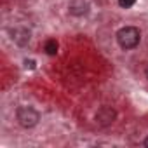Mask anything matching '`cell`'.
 Returning <instances> with one entry per match:
<instances>
[{
	"label": "cell",
	"mask_w": 148,
	"mask_h": 148,
	"mask_svg": "<svg viewBox=\"0 0 148 148\" xmlns=\"http://www.w3.org/2000/svg\"><path fill=\"white\" fill-rule=\"evenodd\" d=\"M136 4V0H119V5L122 7V9H129V7H132Z\"/></svg>",
	"instance_id": "6"
},
{
	"label": "cell",
	"mask_w": 148,
	"mask_h": 148,
	"mask_svg": "<svg viewBox=\"0 0 148 148\" xmlns=\"http://www.w3.org/2000/svg\"><path fill=\"white\" fill-rule=\"evenodd\" d=\"M141 40V33L136 26H124L117 32V42L122 49H134Z\"/></svg>",
	"instance_id": "1"
},
{
	"label": "cell",
	"mask_w": 148,
	"mask_h": 148,
	"mask_svg": "<svg viewBox=\"0 0 148 148\" xmlns=\"http://www.w3.org/2000/svg\"><path fill=\"white\" fill-rule=\"evenodd\" d=\"M16 117H18V122L23 127H33L40 120L38 112L35 108H32V106H19L18 112H16Z\"/></svg>",
	"instance_id": "2"
},
{
	"label": "cell",
	"mask_w": 148,
	"mask_h": 148,
	"mask_svg": "<svg viewBox=\"0 0 148 148\" xmlns=\"http://www.w3.org/2000/svg\"><path fill=\"white\" fill-rule=\"evenodd\" d=\"M12 35H14V40L19 45H25V44L30 42V32H26V30H16Z\"/></svg>",
	"instance_id": "4"
},
{
	"label": "cell",
	"mask_w": 148,
	"mask_h": 148,
	"mask_svg": "<svg viewBox=\"0 0 148 148\" xmlns=\"http://www.w3.org/2000/svg\"><path fill=\"white\" fill-rule=\"evenodd\" d=\"M26 68H35V61H26Z\"/></svg>",
	"instance_id": "7"
},
{
	"label": "cell",
	"mask_w": 148,
	"mask_h": 148,
	"mask_svg": "<svg viewBox=\"0 0 148 148\" xmlns=\"http://www.w3.org/2000/svg\"><path fill=\"white\" fill-rule=\"evenodd\" d=\"M145 75H146V79H148V64L145 66Z\"/></svg>",
	"instance_id": "8"
},
{
	"label": "cell",
	"mask_w": 148,
	"mask_h": 148,
	"mask_svg": "<svg viewBox=\"0 0 148 148\" xmlns=\"http://www.w3.org/2000/svg\"><path fill=\"white\" fill-rule=\"evenodd\" d=\"M115 117H117V112H115L112 106H101V108L98 110V113H96V122H98L101 127H108V125L113 124Z\"/></svg>",
	"instance_id": "3"
},
{
	"label": "cell",
	"mask_w": 148,
	"mask_h": 148,
	"mask_svg": "<svg viewBox=\"0 0 148 148\" xmlns=\"http://www.w3.org/2000/svg\"><path fill=\"white\" fill-rule=\"evenodd\" d=\"M44 51H45V54H49V56H56V52H58V42H56L54 38H49V40L44 44Z\"/></svg>",
	"instance_id": "5"
},
{
	"label": "cell",
	"mask_w": 148,
	"mask_h": 148,
	"mask_svg": "<svg viewBox=\"0 0 148 148\" xmlns=\"http://www.w3.org/2000/svg\"><path fill=\"white\" fill-rule=\"evenodd\" d=\"M143 145H145V146H148V138H146V139L143 141Z\"/></svg>",
	"instance_id": "9"
}]
</instances>
